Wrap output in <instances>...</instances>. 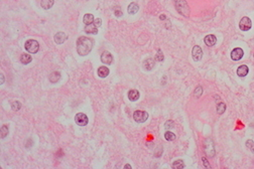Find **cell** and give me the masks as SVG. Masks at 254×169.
<instances>
[{
	"label": "cell",
	"mask_w": 254,
	"mask_h": 169,
	"mask_svg": "<svg viewBox=\"0 0 254 169\" xmlns=\"http://www.w3.org/2000/svg\"><path fill=\"white\" fill-rule=\"evenodd\" d=\"M94 45V41L86 36H81L77 40V51L81 56H87L92 50Z\"/></svg>",
	"instance_id": "1"
},
{
	"label": "cell",
	"mask_w": 254,
	"mask_h": 169,
	"mask_svg": "<svg viewBox=\"0 0 254 169\" xmlns=\"http://www.w3.org/2000/svg\"><path fill=\"white\" fill-rule=\"evenodd\" d=\"M174 5L177 12L183 16L187 17L190 15V7L186 0H174Z\"/></svg>",
	"instance_id": "2"
},
{
	"label": "cell",
	"mask_w": 254,
	"mask_h": 169,
	"mask_svg": "<svg viewBox=\"0 0 254 169\" xmlns=\"http://www.w3.org/2000/svg\"><path fill=\"white\" fill-rule=\"evenodd\" d=\"M24 48L29 53H36L39 49V43L34 39H28L24 44Z\"/></svg>",
	"instance_id": "3"
},
{
	"label": "cell",
	"mask_w": 254,
	"mask_h": 169,
	"mask_svg": "<svg viewBox=\"0 0 254 169\" xmlns=\"http://www.w3.org/2000/svg\"><path fill=\"white\" fill-rule=\"evenodd\" d=\"M133 119L137 123H143L148 119V113L146 111L137 110L133 113Z\"/></svg>",
	"instance_id": "4"
},
{
	"label": "cell",
	"mask_w": 254,
	"mask_h": 169,
	"mask_svg": "<svg viewBox=\"0 0 254 169\" xmlns=\"http://www.w3.org/2000/svg\"><path fill=\"white\" fill-rule=\"evenodd\" d=\"M251 27H252V22H251V19L249 17L244 16L239 22V28H240L242 31H248Z\"/></svg>",
	"instance_id": "5"
},
{
	"label": "cell",
	"mask_w": 254,
	"mask_h": 169,
	"mask_svg": "<svg viewBox=\"0 0 254 169\" xmlns=\"http://www.w3.org/2000/svg\"><path fill=\"white\" fill-rule=\"evenodd\" d=\"M205 151L206 154L209 157H214L215 155V147H214V142L211 140L210 138H208L205 141Z\"/></svg>",
	"instance_id": "6"
},
{
	"label": "cell",
	"mask_w": 254,
	"mask_h": 169,
	"mask_svg": "<svg viewBox=\"0 0 254 169\" xmlns=\"http://www.w3.org/2000/svg\"><path fill=\"white\" fill-rule=\"evenodd\" d=\"M75 122L79 126H86L89 122V119H88L87 115H85L84 113H78L75 116Z\"/></svg>",
	"instance_id": "7"
},
{
	"label": "cell",
	"mask_w": 254,
	"mask_h": 169,
	"mask_svg": "<svg viewBox=\"0 0 254 169\" xmlns=\"http://www.w3.org/2000/svg\"><path fill=\"white\" fill-rule=\"evenodd\" d=\"M192 56L195 62H199V60L202 59V56H203V50L202 48L199 46V45H195V46L193 47V50H192Z\"/></svg>",
	"instance_id": "8"
},
{
	"label": "cell",
	"mask_w": 254,
	"mask_h": 169,
	"mask_svg": "<svg viewBox=\"0 0 254 169\" xmlns=\"http://www.w3.org/2000/svg\"><path fill=\"white\" fill-rule=\"evenodd\" d=\"M244 56V51L240 47H236L231 51V59L233 60H240Z\"/></svg>",
	"instance_id": "9"
},
{
	"label": "cell",
	"mask_w": 254,
	"mask_h": 169,
	"mask_svg": "<svg viewBox=\"0 0 254 169\" xmlns=\"http://www.w3.org/2000/svg\"><path fill=\"white\" fill-rule=\"evenodd\" d=\"M101 62L105 63V65H111L112 62H113V56H112V54L109 51H104L101 54Z\"/></svg>",
	"instance_id": "10"
},
{
	"label": "cell",
	"mask_w": 254,
	"mask_h": 169,
	"mask_svg": "<svg viewBox=\"0 0 254 169\" xmlns=\"http://www.w3.org/2000/svg\"><path fill=\"white\" fill-rule=\"evenodd\" d=\"M68 36L65 32H57L56 35H54V41L57 42V44H62L65 42V40H67Z\"/></svg>",
	"instance_id": "11"
},
{
	"label": "cell",
	"mask_w": 254,
	"mask_h": 169,
	"mask_svg": "<svg viewBox=\"0 0 254 169\" xmlns=\"http://www.w3.org/2000/svg\"><path fill=\"white\" fill-rule=\"evenodd\" d=\"M216 41H217L216 36L213 35V34H209V35H207V36H206V37L204 38L205 44L208 45V46H213V45L216 44Z\"/></svg>",
	"instance_id": "12"
},
{
	"label": "cell",
	"mask_w": 254,
	"mask_h": 169,
	"mask_svg": "<svg viewBox=\"0 0 254 169\" xmlns=\"http://www.w3.org/2000/svg\"><path fill=\"white\" fill-rule=\"evenodd\" d=\"M248 72H249V69H248V66L245 65H242L237 69V75L241 78L246 77L248 75Z\"/></svg>",
	"instance_id": "13"
},
{
	"label": "cell",
	"mask_w": 254,
	"mask_h": 169,
	"mask_svg": "<svg viewBox=\"0 0 254 169\" xmlns=\"http://www.w3.org/2000/svg\"><path fill=\"white\" fill-rule=\"evenodd\" d=\"M85 31L87 33H91V34H97L98 33V27L94 23L88 24V25L85 26Z\"/></svg>",
	"instance_id": "14"
},
{
	"label": "cell",
	"mask_w": 254,
	"mask_h": 169,
	"mask_svg": "<svg viewBox=\"0 0 254 169\" xmlns=\"http://www.w3.org/2000/svg\"><path fill=\"white\" fill-rule=\"evenodd\" d=\"M139 92L137 90H130L128 92V99L130 101L134 102V101H137L139 99Z\"/></svg>",
	"instance_id": "15"
},
{
	"label": "cell",
	"mask_w": 254,
	"mask_h": 169,
	"mask_svg": "<svg viewBox=\"0 0 254 169\" xmlns=\"http://www.w3.org/2000/svg\"><path fill=\"white\" fill-rule=\"evenodd\" d=\"M143 66L146 71H150V69H152V68L154 66V60L151 59V57H147V59L143 62Z\"/></svg>",
	"instance_id": "16"
},
{
	"label": "cell",
	"mask_w": 254,
	"mask_h": 169,
	"mask_svg": "<svg viewBox=\"0 0 254 169\" xmlns=\"http://www.w3.org/2000/svg\"><path fill=\"white\" fill-rule=\"evenodd\" d=\"M48 78H50V83H57V81H59L60 78V72H57V71L50 72V75H48Z\"/></svg>",
	"instance_id": "17"
},
{
	"label": "cell",
	"mask_w": 254,
	"mask_h": 169,
	"mask_svg": "<svg viewBox=\"0 0 254 169\" xmlns=\"http://www.w3.org/2000/svg\"><path fill=\"white\" fill-rule=\"evenodd\" d=\"M109 69L107 68V66H100V68L98 69V75L100 78H106L107 75H109Z\"/></svg>",
	"instance_id": "18"
},
{
	"label": "cell",
	"mask_w": 254,
	"mask_h": 169,
	"mask_svg": "<svg viewBox=\"0 0 254 169\" xmlns=\"http://www.w3.org/2000/svg\"><path fill=\"white\" fill-rule=\"evenodd\" d=\"M127 10H128L129 14H135L136 12L139 10V6L137 5V3L132 2V3H130V4L128 5V8H127Z\"/></svg>",
	"instance_id": "19"
},
{
	"label": "cell",
	"mask_w": 254,
	"mask_h": 169,
	"mask_svg": "<svg viewBox=\"0 0 254 169\" xmlns=\"http://www.w3.org/2000/svg\"><path fill=\"white\" fill-rule=\"evenodd\" d=\"M31 60H32V57L30 54H28V53H22L21 54V56H20L21 63H23V65H27V63H29Z\"/></svg>",
	"instance_id": "20"
},
{
	"label": "cell",
	"mask_w": 254,
	"mask_h": 169,
	"mask_svg": "<svg viewBox=\"0 0 254 169\" xmlns=\"http://www.w3.org/2000/svg\"><path fill=\"white\" fill-rule=\"evenodd\" d=\"M54 3V0H41V5L44 9H50L53 7Z\"/></svg>",
	"instance_id": "21"
},
{
	"label": "cell",
	"mask_w": 254,
	"mask_h": 169,
	"mask_svg": "<svg viewBox=\"0 0 254 169\" xmlns=\"http://www.w3.org/2000/svg\"><path fill=\"white\" fill-rule=\"evenodd\" d=\"M93 21H94V15H93V14L87 13V14L84 15V17H83V22H84L85 24H86V25H88V24L93 23Z\"/></svg>",
	"instance_id": "22"
},
{
	"label": "cell",
	"mask_w": 254,
	"mask_h": 169,
	"mask_svg": "<svg viewBox=\"0 0 254 169\" xmlns=\"http://www.w3.org/2000/svg\"><path fill=\"white\" fill-rule=\"evenodd\" d=\"M225 111H226V105H225V103H219V104L217 105V113L218 114H220V115H222L223 113H225Z\"/></svg>",
	"instance_id": "23"
},
{
	"label": "cell",
	"mask_w": 254,
	"mask_h": 169,
	"mask_svg": "<svg viewBox=\"0 0 254 169\" xmlns=\"http://www.w3.org/2000/svg\"><path fill=\"white\" fill-rule=\"evenodd\" d=\"M172 167L175 168V169H181L184 167V164L183 162V160H177V161L174 162V164H172Z\"/></svg>",
	"instance_id": "24"
},
{
	"label": "cell",
	"mask_w": 254,
	"mask_h": 169,
	"mask_svg": "<svg viewBox=\"0 0 254 169\" xmlns=\"http://www.w3.org/2000/svg\"><path fill=\"white\" fill-rule=\"evenodd\" d=\"M164 138H165V140H168V141H174L175 139V135L172 132L168 131V132H165Z\"/></svg>",
	"instance_id": "25"
},
{
	"label": "cell",
	"mask_w": 254,
	"mask_h": 169,
	"mask_svg": "<svg viewBox=\"0 0 254 169\" xmlns=\"http://www.w3.org/2000/svg\"><path fill=\"white\" fill-rule=\"evenodd\" d=\"M8 135V127L6 125H3L1 127V138H5Z\"/></svg>",
	"instance_id": "26"
},
{
	"label": "cell",
	"mask_w": 254,
	"mask_h": 169,
	"mask_svg": "<svg viewBox=\"0 0 254 169\" xmlns=\"http://www.w3.org/2000/svg\"><path fill=\"white\" fill-rule=\"evenodd\" d=\"M11 108H12V110H13V111H18V110H20V108H21V104H20V102H18V101H14L13 103H12Z\"/></svg>",
	"instance_id": "27"
},
{
	"label": "cell",
	"mask_w": 254,
	"mask_h": 169,
	"mask_svg": "<svg viewBox=\"0 0 254 169\" xmlns=\"http://www.w3.org/2000/svg\"><path fill=\"white\" fill-rule=\"evenodd\" d=\"M246 147L251 151V152L254 153V142L252 140H247L246 141Z\"/></svg>",
	"instance_id": "28"
},
{
	"label": "cell",
	"mask_w": 254,
	"mask_h": 169,
	"mask_svg": "<svg viewBox=\"0 0 254 169\" xmlns=\"http://www.w3.org/2000/svg\"><path fill=\"white\" fill-rule=\"evenodd\" d=\"M163 59H164V56H163V53L161 49H158L157 50V53H156V56H155V59L157 62H162Z\"/></svg>",
	"instance_id": "29"
},
{
	"label": "cell",
	"mask_w": 254,
	"mask_h": 169,
	"mask_svg": "<svg viewBox=\"0 0 254 169\" xmlns=\"http://www.w3.org/2000/svg\"><path fill=\"white\" fill-rule=\"evenodd\" d=\"M164 127H165V129H168V130L174 129V121H171V120L166 121Z\"/></svg>",
	"instance_id": "30"
},
{
	"label": "cell",
	"mask_w": 254,
	"mask_h": 169,
	"mask_svg": "<svg viewBox=\"0 0 254 169\" xmlns=\"http://www.w3.org/2000/svg\"><path fill=\"white\" fill-rule=\"evenodd\" d=\"M202 93H203V89H202V87H198L197 89L195 90V96L197 97V98H199V97H201L202 96Z\"/></svg>",
	"instance_id": "31"
},
{
	"label": "cell",
	"mask_w": 254,
	"mask_h": 169,
	"mask_svg": "<svg viewBox=\"0 0 254 169\" xmlns=\"http://www.w3.org/2000/svg\"><path fill=\"white\" fill-rule=\"evenodd\" d=\"M94 24L97 26V27H99V26H101V24H102V20L100 19V18H97V19L94 20Z\"/></svg>",
	"instance_id": "32"
},
{
	"label": "cell",
	"mask_w": 254,
	"mask_h": 169,
	"mask_svg": "<svg viewBox=\"0 0 254 169\" xmlns=\"http://www.w3.org/2000/svg\"><path fill=\"white\" fill-rule=\"evenodd\" d=\"M203 160V164H204L205 167H208V168H210V164H209V162H208V160L205 158V157H203L202 158Z\"/></svg>",
	"instance_id": "33"
},
{
	"label": "cell",
	"mask_w": 254,
	"mask_h": 169,
	"mask_svg": "<svg viewBox=\"0 0 254 169\" xmlns=\"http://www.w3.org/2000/svg\"><path fill=\"white\" fill-rule=\"evenodd\" d=\"M115 15H116L117 17H120V16H122V12L120 10H116L115 11Z\"/></svg>",
	"instance_id": "34"
},
{
	"label": "cell",
	"mask_w": 254,
	"mask_h": 169,
	"mask_svg": "<svg viewBox=\"0 0 254 169\" xmlns=\"http://www.w3.org/2000/svg\"><path fill=\"white\" fill-rule=\"evenodd\" d=\"M1 75V83H0V84H2L3 83H4V81H3V74H1V75Z\"/></svg>",
	"instance_id": "35"
},
{
	"label": "cell",
	"mask_w": 254,
	"mask_h": 169,
	"mask_svg": "<svg viewBox=\"0 0 254 169\" xmlns=\"http://www.w3.org/2000/svg\"><path fill=\"white\" fill-rule=\"evenodd\" d=\"M164 18H165V15H163V14H162V15H160V19H161V20H163V19H164Z\"/></svg>",
	"instance_id": "36"
},
{
	"label": "cell",
	"mask_w": 254,
	"mask_h": 169,
	"mask_svg": "<svg viewBox=\"0 0 254 169\" xmlns=\"http://www.w3.org/2000/svg\"><path fill=\"white\" fill-rule=\"evenodd\" d=\"M125 167H126V168H131V166H130L129 164H126V165H125Z\"/></svg>",
	"instance_id": "37"
}]
</instances>
